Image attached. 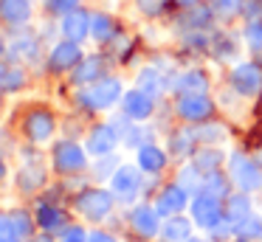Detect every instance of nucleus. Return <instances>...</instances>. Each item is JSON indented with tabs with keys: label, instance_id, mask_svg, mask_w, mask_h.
<instances>
[{
	"label": "nucleus",
	"instance_id": "27",
	"mask_svg": "<svg viewBox=\"0 0 262 242\" xmlns=\"http://www.w3.org/2000/svg\"><path fill=\"white\" fill-rule=\"evenodd\" d=\"M9 217H12L14 228H17V234L23 236V239H29V236H34L37 217H31V211H23V208H14V211H9Z\"/></svg>",
	"mask_w": 262,
	"mask_h": 242
},
{
	"label": "nucleus",
	"instance_id": "18",
	"mask_svg": "<svg viewBox=\"0 0 262 242\" xmlns=\"http://www.w3.org/2000/svg\"><path fill=\"white\" fill-rule=\"evenodd\" d=\"M31 17V3L29 0H0V20L6 26H26Z\"/></svg>",
	"mask_w": 262,
	"mask_h": 242
},
{
	"label": "nucleus",
	"instance_id": "26",
	"mask_svg": "<svg viewBox=\"0 0 262 242\" xmlns=\"http://www.w3.org/2000/svg\"><path fill=\"white\" fill-rule=\"evenodd\" d=\"M228 183H231V178H226V174L217 169V172H209L206 174V180H203V191L206 194H214V197H226L228 194Z\"/></svg>",
	"mask_w": 262,
	"mask_h": 242
},
{
	"label": "nucleus",
	"instance_id": "15",
	"mask_svg": "<svg viewBox=\"0 0 262 242\" xmlns=\"http://www.w3.org/2000/svg\"><path fill=\"white\" fill-rule=\"evenodd\" d=\"M166 161H169V152H164L158 144H141L138 146V169L147 174H158L164 172Z\"/></svg>",
	"mask_w": 262,
	"mask_h": 242
},
{
	"label": "nucleus",
	"instance_id": "16",
	"mask_svg": "<svg viewBox=\"0 0 262 242\" xmlns=\"http://www.w3.org/2000/svg\"><path fill=\"white\" fill-rule=\"evenodd\" d=\"M37 217V225H40L42 231H48V234H59L62 228H68V217H65V211L59 206H51V203H40L34 211Z\"/></svg>",
	"mask_w": 262,
	"mask_h": 242
},
{
	"label": "nucleus",
	"instance_id": "38",
	"mask_svg": "<svg viewBox=\"0 0 262 242\" xmlns=\"http://www.w3.org/2000/svg\"><path fill=\"white\" fill-rule=\"evenodd\" d=\"M243 17L245 20H262V0H245L243 3Z\"/></svg>",
	"mask_w": 262,
	"mask_h": 242
},
{
	"label": "nucleus",
	"instance_id": "6",
	"mask_svg": "<svg viewBox=\"0 0 262 242\" xmlns=\"http://www.w3.org/2000/svg\"><path fill=\"white\" fill-rule=\"evenodd\" d=\"M141 169L138 166H130V163H121L119 169H116V174L110 178V191H113V197L119 203H133L138 200V194H141Z\"/></svg>",
	"mask_w": 262,
	"mask_h": 242
},
{
	"label": "nucleus",
	"instance_id": "35",
	"mask_svg": "<svg viewBox=\"0 0 262 242\" xmlns=\"http://www.w3.org/2000/svg\"><path fill=\"white\" fill-rule=\"evenodd\" d=\"M57 242H91V234H88L82 225H68V228L59 231Z\"/></svg>",
	"mask_w": 262,
	"mask_h": 242
},
{
	"label": "nucleus",
	"instance_id": "12",
	"mask_svg": "<svg viewBox=\"0 0 262 242\" xmlns=\"http://www.w3.org/2000/svg\"><path fill=\"white\" fill-rule=\"evenodd\" d=\"M189 203H192L189 200V189H183V186L175 180V183H166L164 189L158 191V197H155L152 206L161 211V217H175V214H181Z\"/></svg>",
	"mask_w": 262,
	"mask_h": 242
},
{
	"label": "nucleus",
	"instance_id": "11",
	"mask_svg": "<svg viewBox=\"0 0 262 242\" xmlns=\"http://www.w3.org/2000/svg\"><path fill=\"white\" fill-rule=\"evenodd\" d=\"M211 110H214V101L206 93H181V99H178V116L183 121L203 124V121H209Z\"/></svg>",
	"mask_w": 262,
	"mask_h": 242
},
{
	"label": "nucleus",
	"instance_id": "40",
	"mask_svg": "<svg viewBox=\"0 0 262 242\" xmlns=\"http://www.w3.org/2000/svg\"><path fill=\"white\" fill-rule=\"evenodd\" d=\"M161 3H164V0H141V6H144V9L149 11V14H158Z\"/></svg>",
	"mask_w": 262,
	"mask_h": 242
},
{
	"label": "nucleus",
	"instance_id": "30",
	"mask_svg": "<svg viewBox=\"0 0 262 242\" xmlns=\"http://www.w3.org/2000/svg\"><path fill=\"white\" fill-rule=\"evenodd\" d=\"M209 6H211V11H214V17H220V20L243 14V3H239V0H209Z\"/></svg>",
	"mask_w": 262,
	"mask_h": 242
},
{
	"label": "nucleus",
	"instance_id": "9",
	"mask_svg": "<svg viewBox=\"0 0 262 242\" xmlns=\"http://www.w3.org/2000/svg\"><path fill=\"white\" fill-rule=\"evenodd\" d=\"M161 225H164V217L155 206L149 203H138L130 211V228L136 231L141 239H152V236L161 234Z\"/></svg>",
	"mask_w": 262,
	"mask_h": 242
},
{
	"label": "nucleus",
	"instance_id": "25",
	"mask_svg": "<svg viewBox=\"0 0 262 242\" xmlns=\"http://www.w3.org/2000/svg\"><path fill=\"white\" fill-rule=\"evenodd\" d=\"M102 79V62L99 59H85L74 68V82L76 84H93Z\"/></svg>",
	"mask_w": 262,
	"mask_h": 242
},
{
	"label": "nucleus",
	"instance_id": "28",
	"mask_svg": "<svg viewBox=\"0 0 262 242\" xmlns=\"http://www.w3.org/2000/svg\"><path fill=\"white\" fill-rule=\"evenodd\" d=\"M113 31H116V23L110 20V17H104V14L91 17V34L99 39V42H107V39L113 37Z\"/></svg>",
	"mask_w": 262,
	"mask_h": 242
},
{
	"label": "nucleus",
	"instance_id": "33",
	"mask_svg": "<svg viewBox=\"0 0 262 242\" xmlns=\"http://www.w3.org/2000/svg\"><path fill=\"white\" fill-rule=\"evenodd\" d=\"M23 82H26V76H23L20 68H3V71H0V84L6 90H20Z\"/></svg>",
	"mask_w": 262,
	"mask_h": 242
},
{
	"label": "nucleus",
	"instance_id": "2",
	"mask_svg": "<svg viewBox=\"0 0 262 242\" xmlns=\"http://www.w3.org/2000/svg\"><path fill=\"white\" fill-rule=\"evenodd\" d=\"M113 203H116L113 191L93 186V189H85V191H79V194H76L74 208L85 219H91V223H102V219L113 211Z\"/></svg>",
	"mask_w": 262,
	"mask_h": 242
},
{
	"label": "nucleus",
	"instance_id": "10",
	"mask_svg": "<svg viewBox=\"0 0 262 242\" xmlns=\"http://www.w3.org/2000/svg\"><path fill=\"white\" fill-rule=\"evenodd\" d=\"M119 104H121V116H124L127 121H147V118L152 116V110H155V99L141 87L127 90V93L121 96Z\"/></svg>",
	"mask_w": 262,
	"mask_h": 242
},
{
	"label": "nucleus",
	"instance_id": "20",
	"mask_svg": "<svg viewBox=\"0 0 262 242\" xmlns=\"http://www.w3.org/2000/svg\"><path fill=\"white\" fill-rule=\"evenodd\" d=\"M251 214H254V208H251V197H248V191L228 197V203H226V219H228L231 225H239L243 219H248Z\"/></svg>",
	"mask_w": 262,
	"mask_h": 242
},
{
	"label": "nucleus",
	"instance_id": "31",
	"mask_svg": "<svg viewBox=\"0 0 262 242\" xmlns=\"http://www.w3.org/2000/svg\"><path fill=\"white\" fill-rule=\"evenodd\" d=\"M194 138L203 141V144H220L223 138H226V127H220V124H206L194 133Z\"/></svg>",
	"mask_w": 262,
	"mask_h": 242
},
{
	"label": "nucleus",
	"instance_id": "5",
	"mask_svg": "<svg viewBox=\"0 0 262 242\" xmlns=\"http://www.w3.org/2000/svg\"><path fill=\"white\" fill-rule=\"evenodd\" d=\"M228 178L237 186L239 191H259L262 189V169L256 161L234 152L231 161H228Z\"/></svg>",
	"mask_w": 262,
	"mask_h": 242
},
{
	"label": "nucleus",
	"instance_id": "41",
	"mask_svg": "<svg viewBox=\"0 0 262 242\" xmlns=\"http://www.w3.org/2000/svg\"><path fill=\"white\" fill-rule=\"evenodd\" d=\"M31 242H57V239H54V234H48V231H42V234H40V236H34Z\"/></svg>",
	"mask_w": 262,
	"mask_h": 242
},
{
	"label": "nucleus",
	"instance_id": "13",
	"mask_svg": "<svg viewBox=\"0 0 262 242\" xmlns=\"http://www.w3.org/2000/svg\"><path fill=\"white\" fill-rule=\"evenodd\" d=\"M119 141H121V135L116 133L113 124H99V127H93L91 135H88L85 149H88V155H93V158L113 155L116 146H119Z\"/></svg>",
	"mask_w": 262,
	"mask_h": 242
},
{
	"label": "nucleus",
	"instance_id": "36",
	"mask_svg": "<svg viewBox=\"0 0 262 242\" xmlns=\"http://www.w3.org/2000/svg\"><path fill=\"white\" fill-rule=\"evenodd\" d=\"M245 39H248V45L254 51H262V20L248 23V28H245Z\"/></svg>",
	"mask_w": 262,
	"mask_h": 242
},
{
	"label": "nucleus",
	"instance_id": "21",
	"mask_svg": "<svg viewBox=\"0 0 262 242\" xmlns=\"http://www.w3.org/2000/svg\"><path fill=\"white\" fill-rule=\"evenodd\" d=\"M17 186H20V191H26V194L42 189V186H46V169L37 166V163L23 166V169H20V174H17Z\"/></svg>",
	"mask_w": 262,
	"mask_h": 242
},
{
	"label": "nucleus",
	"instance_id": "1",
	"mask_svg": "<svg viewBox=\"0 0 262 242\" xmlns=\"http://www.w3.org/2000/svg\"><path fill=\"white\" fill-rule=\"evenodd\" d=\"M121 96H124V84H121V79L102 76L99 82L88 84L76 99H79V104L85 107V110H107V107L119 104Z\"/></svg>",
	"mask_w": 262,
	"mask_h": 242
},
{
	"label": "nucleus",
	"instance_id": "29",
	"mask_svg": "<svg viewBox=\"0 0 262 242\" xmlns=\"http://www.w3.org/2000/svg\"><path fill=\"white\" fill-rule=\"evenodd\" d=\"M194 141H198V138H194V133H175V135H172V141H169V155H175V158L189 155Z\"/></svg>",
	"mask_w": 262,
	"mask_h": 242
},
{
	"label": "nucleus",
	"instance_id": "42",
	"mask_svg": "<svg viewBox=\"0 0 262 242\" xmlns=\"http://www.w3.org/2000/svg\"><path fill=\"white\" fill-rule=\"evenodd\" d=\"M0 178H6V158H3V152H0Z\"/></svg>",
	"mask_w": 262,
	"mask_h": 242
},
{
	"label": "nucleus",
	"instance_id": "19",
	"mask_svg": "<svg viewBox=\"0 0 262 242\" xmlns=\"http://www.w3.org/2000/svg\"><path fill=\"white\" fill-rule=\"evenodd\" d=\"M62 31L68 39H74V42H82V39L91 34V17L85 14V11H71V14H65L62 20Z\"/></svg>",
	"mask_w": 262,
	"mask_h": 242
},
{
	"label": "nucleus",
	"instance_id": "4",
	"mask_svg": "<svg viewBox=\"0 0 262 242\" xmlns=\"http://www.w3.org/2000/svg\"><path fill=\"white\" fill-rule=\"evenodd\" d=\"M51 166L59 174H76L88 166V149L76 141H57L51 149Z\"/></svg>",
	"mask_w": 262,
	"mask_h": 242
},
{
	"label": "nucleus",
	"instance_id": "43",
	"mask_svg": "<svg viewBox=\"0 0 262 242\" xmlns=\"http://www.w3.org/2000/svg\"><path fill=\"white\" fill-rule=\"evenodd\" d=\"M175 3H181V6H198V0H175Z\"/></svg>",
	"mask_w": 262,
	"mask_h": 242
},
{
	"label": "nucleus",
	"instance_id": "39",
	"mask_svg": "<svg viewBox=\"0 0 262 242\" xmlns=\"http://www.w3.org/2000/svg\"><path fill=\"white\" fill-rule=\"evenodd\" d=\"M91 242H119V239H116L113 234H107V231H93Z\"/></svg>",
	"mask_w": 262,
	"mask_h": 242
},
{
	"label": "nucleus",
	"instance_id": "3",
	"mask_svg": "<svg viewBox=\"0 0 262 242\" xmlns=\"http://www.w3.org/2000/svg\"><path fill=\"white\" fill-rule=\"evenodd\" d=\"M189 214H192V223L200 225L203 231H211L226 219V206L220 203V197L206 194V191H198L189 203Z\"/></svg>",
	"mask_w": 262,
	"mask_h": 242
},
{
	"label": "nucleus",
	"instance_id": "23",
	"mask_svg": "<svg viewBox=\"0 0 262 242\" xmlns=\"http://www.w3.org/2000/svg\"><path fill=\"white\" fill-rule=\"evenodd\" d=\"M192 163L203 174H209V172H217V169L223 166V155L217 149H211V146H203V149L192 152Z\"/></svg>",
	"mask_w": 262,
	"mask_h": 242
},
{
	"label": "nucleus",
	"instance_id": "14",
	"mask_svg": "<svg viewBox=\"0 0 262 242\" xmlns=\"http://www.w3.org/2000/svg\"><path fill=\"white\" fill-rule=\"evenodd\" d=\"M82 59V51H79V42L74 39H65V42H57L48 54V68L51 71H71L76 68Z\"/></svg>",
	"mask_w": 262,
	"mask_h": 242
},
{
	"label": "nucleus",
	"instance_id": "44",
	"mask_svg": "<svg viewBox=\"0 0 262 242\" xmlns=\"http://www.w3.org/2000/svg\"><path fill=\"white\" fill-rule=\"evenodd\" d=\"M189 242H206V239H198V236H192V239H189Z\"/></svg>",
	"mask_w": 262,
	"mask_h": 242
},
{
	"label": "nucleus",
	"instance_id": "37",
	"mask_svg": "<svg viewBox=\"0 0 262 242\" xmlns=\"http://www.w3.org/2000/svg\"><path fill=\"white\" fill-rule=\"evenodd\" d=\"M46 6L54 14H71V11L79 6V0H46Z\"/></svg>",
	"mask_w": 262,
	"mask_h": 242
},
{
	"label": "nucleus",
	"instance_id": "34",
	"mask_svg": "<svg viewBox=\"0 0 262 242\" xmlns=\"http://www.w3.org/2000/svg\"><path fill=\"white\" fill-rule=\"evenodd\" d=\"M0 242H26L23 236L17 234V228H14L9 214H0Z\"/></svg>",
	"mask_w": 262,
	"mask_h": 242
},
{
	"label": "nucleus",
	"instance_id": "22",
	"mask_svg": "<svg viewBox=\"0 0 262 242\" xmlns=\"http://www.w3.org/2000/svg\"><path fill=\"white\" fill-rule=\"evenodd\" d=\"M175 87L181 90V93H206V87H209V79H206L203 71L192 68V71L181 73V76L175 79Z\"/></svg>",
	"mask_w": 262,
	"mask_h": 242
},
{
	"label": "nucleus",
	"instance_id": "17",
	"mask_svg": "<svg viewBox=\"0 0 262 242\" xmlns=\"http://www.w3.org/2000/svg\"><path fill=\"white\" fill-rule=\"evenodd\" d=\"M192 228L194 223L189 217H181V214H175V217H166V223L161 225V242H189L192 239Z\"/></svg>",
	"mask_w": 262,
	"mask_h": 242
},
{
	"label": "nucleus",
	"instance_id": "8",
	"mask_svg": "<svg viewBox=\"0 0 262 242\" xmlns=\"http://www.w3.org/2000/svg\"><path fill=\"white\" fill-rule=\"evenodd\" d=\"M23 133L31 144H48L54 138V133H57V118H54L51 110L37 107V110H31L23 118Z\"/></svg>",
	"mask_w": 262,
	"mask_h": 242
},
{
	"label": "nucleus",
	"instance_id": "7",
	"mask_svg": "<svg viewBox=\"0 0 262 242\" xmlns=\"http://www.w3.org/2000/svg\"><path fill=\"white\" fill-rule=\"evenodd\" d=\"M228 84H231V90L237 96H243V99H254V96L262 90L259 65H254V62H239V65H234L231 73H228Z\"/></svg>",
	"mask_w": 262,
	"mask_h": 242
},
{
	"label": "nucleus",
	"instance_id": "32",
	"mask_svg": "<svg viewBox=\"0 0 262 242\" xmlns=\"http://www.w3.org/2000/svg\"><path fill=\"white\" fill-rule=\"evenodd\" d=\"M138 87L147 90L149 96H155L161 87H164V82H161V73L155 71V68H147V71H141V76H138Z\"/></svg>",
	"mask_w": 262,
	"mask_h": 242
},
{
	"label": "nucleus",
	"instance_id": "24",
	"mask_svg": "<svg viewBox=\"0 0 262 242\" xmlns=\"http://www.w3.org/2000/svg\"><path fill=\"white\" fill-rule=\"evenodd\" d=\"M234 236L239 242H259L262 239V217L251 214L248 219H243L239 225H234Z\"/></svg>",
	"mask_w": 262,
	"mask_h": 242
}]
</instances>
